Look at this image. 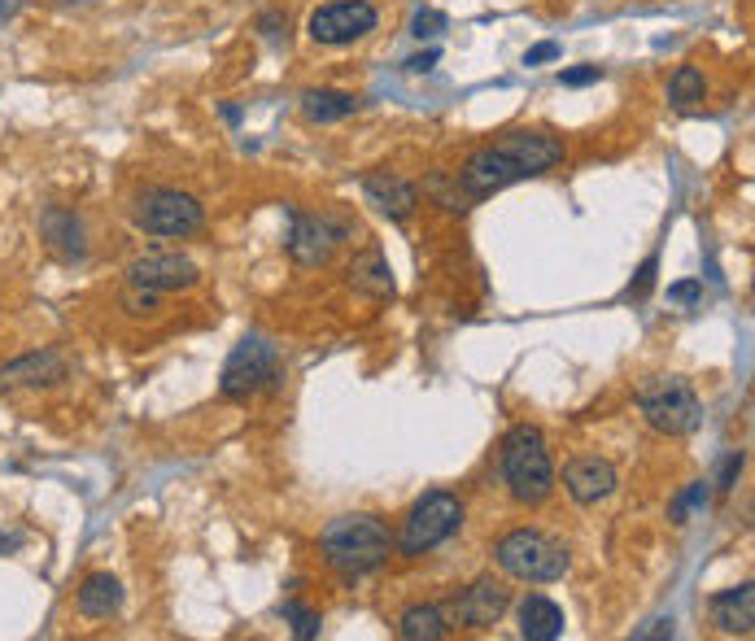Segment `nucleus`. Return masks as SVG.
<instances>
[{
	"label": "nucleus",
	"mask_w": 755,
	"mask_h": 641,
	"mask_svg": "<svg viewBox=\"0 0 755 641\" xmlns=\"http://www.w3.org/2000/svg\"><path fill=\"white\" fill-rule=\"evenodd\" d=\"M564 158V140L551 132H507L503 140L476 149L463 161V170H454V188L446 183V175H432L428 192L446 205V210H467V201H481L489 192H503L529 175L551 170Z\"/></svg>",
	"instance_id": "f257e3e1"
},
{
	"label": "nucleus",
	"mask_w": 755,
	"mask_h": 641,
	"mask_svg": "<svg viewBox=\"0 0 755 641\" xmlns=\"http://www.w3.org/2000/svg\"><path fill=\"white\" fill-rule=\"evenodd\" d=\"M319 550H324V563L333 572L368 576V572H376L380 563L388 559L393 537H388V528L380 524L376 515H341V519H333L324 528Z\"/></svg>",
	"instance_id": "f03ea898"
},
{
	"label": "nucleus",
	"mask_w": 755,
	"mask_h": 641,
	"mask_svg": "<svg viewBox=\"0 0 755 641\" xmlns=\"http://www.w3.org/2000/svg\"><path fill=\"white\" fill-rule=\"evenodd\" d=\"M503 481L520 506H542L555 493V463L542 428L520 424L503 437Z\"/></svg>",
	"instance_id": "7ed1b4c3"
},
{
	"label": "nucleus",
	"mask_w": 755,
	"mask_h": 641,
	"mask_svg": "<svg viewBox=\"0 0 755 641\" xmlns=\"http://www.w3.org/2000/svg\"><path fill=\"white\" fill-rule=\"evenodd\" d=\"M638 411L664 437H690L703 424V402L690 389V380H681V375H651L638 389Z\"/></svg>",
	"instance_id": "20e7f679"
},
{
	"label": "nucleus",
	"mask_w": 755,
	"mask_h": 641,
	"mask_svg": "<svg viewBox=\"0 0 755 641\" xmlns=\"http://www.w3.org/2000/svg\"><path fill=\"white\" fill-rule=\"evenodd\" d=\"M494 559L511 581H525V585H551L567 572V550L560 541H551L546 532H538V528L507 532L498 541Z\"/></svg>",
	"instance_id": "39448f33"
},
{
	"label": "nucleus",
	"mask_w": 755,
	"mask_h": 641,
	"mask_svg": "<svg viewBox=\"0 0 755 641\" xmlns=\"http://www.w3.org/2000/svg\"><path fill=\"white\" fill-rule=\"evenodd\" d=\"M459 524H463V502L454 493H446V488H432L410 506V515L402 524V537H397V550L406 559H419V554L437 550L441 541H450L459 532Z\"/></svg>",
	"instance_id": "423d86ee"
},
{
	"label": "nucleus",
	"mask_w": 755,
	"mask_h": 641,
	"mask_svg": "<svg viewBox=\"0 0 755 641\" xmlns=\"http://www.w3.org/2000/svg\"><path fill=\"white\" fill-rule=\"evenodd\" d=\"M136 227L145 236H167V240H184L192 232H201L205 223V205L180 192V188H145L136 196V210H132Z\"/></svg>",
	"instance_id": "0eeeda50"
},
{
	"label": "nucleus",
	"mask_w": 755,
	"mask_h": 641,
	"mask_svg": "<svg viewBox=\"0 0 755 641\" xmlns=\"http://www.w3.org/2000/svg\"><path fill=\"white\" fill-rule=\"evenodd\" d=\"M280 384V349L267 340V336H245L227 367H223V380H218V393L227 402H245L262 389H275Z\"/></svg>",
	"instance_id": "6e6552de"
},
{
	"label": "nucleus",
	"mask_w": 755,
	"mask_h": 641,
	"mask_svg": "<svg viewBox=\"0 0 755 641\" xmlns=\"http://www.w3.org/2000/svg\"><path fill=\"white\" fill-rule=\"evenodd\" d=\"M380 22L372 0H328L311 13V40L315 44H354L363 35H372Z\"/></svg>",
	"instance_id": "1a4fd4ad"
},
{
	"label": "nucleus",
	"mask_w": 755,
	"mask_h": 641,
	"mask_svg": "<svg viewBox=\"0 0 755 641\" xmlns=\"http://www.w3.org/2000/svg\"><path fill=\"white\" fill-rule=\"evenodd\" d=\"M293 218V232H289V254L293 262L302 267H324L341 240H350V227L333 214H302V210H289Z\"/></svg>",
	"instance_id": "9d476101"
},
{
	"label": "nucleus",
	"mask_w": 755,
	"mask_h": 641,
	"mask_svg": "<svg viewBox=\"0 0 755 641\" xmlns=\"http://www.w3.org/2000/svg\"><path fill=\"white\" fill-rule=\"evenodd\" d=\"M127 280L136 289H149V293H180V289H192L201 280V271L192 258L176 254V249H149L127 267Z\"/></svg>",
	"instance_id": "9b49d317"
},
{
	"label": "nucleus",
	"mask_w": 755,
	"mask_h": 641,
	"mask_svg": "<svg viewBox=\"0 0 755 641\" xmlns=\"http://www.w3.org/2000/svg\"><path fill=\"white\" fill-rule=\"evenodd\" d=\"M507 607H511V589H507L503 581H494V576H481V581H472V585L463 589V598L454 603V616H459L467 629H489V625L503 620Z\"/></svg>",
	"instance_id": "f8f14e48"
},
{
	"label": "nucleus",
	"mask_w": 755,
	"mask_h": 641,
	"mask_svg": "<svg viewBox=\"0 0 755 641\" xmlns=\"http://www.w3.org/2000/svg\"><path fill=\"white\" fill-rule=\"evenodd\" d=\"M564 488L572 502L594 506V502L616 493V468L607 459H598V454H581L564 468Z\"/></svg>",
	"instance_id": "ddd939ff"
},
{
	"label": "nucleus",
	"mask_w": 755,
	"mask_h": 641,
	"mask_svg": "<svg viewBox=\"0 0 755 641\" xmlns=\"http://www.w3.org/2000/svg\"><path fill=\"white\" fill-rule=\"evenodd\" d=\"M66 380V362L53 349L22 353L9 367H0V389H53Z\"/></svg>",
	"instance_id": "4468645a"
},
{
	"label": "nucleus",
	"mask_w": 755,
	"mask_h": 641,
	"mask_svg": "<svg viewBox=\"0 0 755 641\" xmlns=\"http://www.w3.org/2000/svg\"><path fill=\"white\" fill-rule=\"evenodd\" d=\"M363 196H368V205H376L380 214H388V218H410V210L419 201L415 183H406V179H397L388 170H376V175L363 179Z\"/></svg>",
	"instance_id": "2eb2a0df"
},
{
	"label": "nucleus",
	"mask_w": 755,
	"mask_h": 641,
	"mask_svg": "<svg viewBox=\"0 0 755 641\" xmlns=\"http://www.w3.org/2000/svg\"><path fill=\"white\" fill-rule=\"evenodd\" d=\"M712 625L725 633V638H752L755 629V589L752 585H739V589H725L712 598Z\"/></svg>",
	"instance_id": "dca6fc26"
},
{
	"label": "nucleus",
	"mask_w": 755,
	"mask_h": 641,
	"mask_svg": "<svg viewBox=\"0 0 755 641\" xmlns=\"http://www.w3.org/2000/svg\"><path fill=\"white\" fill-rule=\"evenodd\" d=\"M75 607H79L83 620H110V616H119L123 611V585H119V576H110V572L88 576L79 585V594H75Z\"/></svg>",
	"instance_id": "f3484780"
},
{
	"label": "nucleus",
	"mask_w": 755,
	"mask_h": 641,
	"mask_svg": "<svg viewBox=\"0 0 755 641\" xmlns=\"http://www.w3.org/2000/svg\"><path fill=\"white\" fill-rule=\"evenodd\" d=\"M350 289L363 293V297H376V302L393 297V271H388V258L380 249L354 254V262H350Z\"/></svg>",
	"instance_id": "a211bd4d"
},
{
	"label": "nucleus",
	"mask_w": 755,
	"mask_h": 641,
	"mask_svg": "<svg viewBox=\"0 0 755 641\" xmlns=\"http://www.w3.org/2000/svg\"><path fill=\"white\" fill-rule=\"evenodd\" d=\"M560 633H564V611H560V603H551V598H542V594H529V598L520 603V638L555 641Z\"/></svg>",
	"instance_id": "6ab92c4d"
},
{
	"label": "nucleus",
	"mask_w": 755,
	"mask_h": 641,
	"mask_svg": "<svg viewBox=\"0 0 755 641\" xmlns=\"http://www.w3.org/2000/svg\"><path fill=\"white\" fill-rule=\"evenodd\" d=\"M359 97L354 92H337V88H319V92H306L302 97V114L311 123H341L350 114H359Z\"/></svg>",
	"instance_id": "aec40b11"
},
{
	"label": "nucleus",
	"mask_w": 755,
	"mask_h": 641,
	"mask_svg": "<svg viewBox=\"0 0 755 641\" xmlns=\"http://www.w3.org/2000/svg\"><path fill=\"white\" fill-rule=\"evenodd\" d=\"M397 633L406 641H441L450 633V620L437 603H419V607H406L402 620H397Z\"/></svg>",
	"instance_id": "412c9836"
},
{
	"label": "nucleus",
	"mask_w": 755,
	"mask_h": 641,
	"mask_svg": "<svg viewBox=\"0 0 755 641\" xmlns=\"http://www.w3.org/2000/svg\"><path fill=\"white\" fill-rule=\"evenodd\" d=\"M44 236L53 249H61L66 258H79L83 254V223L70 214V210H48L44 214Z\"/></svg>",
	"instance_id": "4be33fe9"
},
{
	"label": "nucleus",
	"mask_w": 755,
	"mask_h": 641,
	"mask_svg": "<svg viewBox=\"0 0 755 641\" xmlns=\"http://www.w3.org/2000/svg\"><path fill=\"white\" fill-rule=\"evenodd\" d=\"M703 97H708L703 70H699V66H677L673 79H668V101H673L677 110H695Z\"/></svg>",
	"instance_id": "5701e85b"
},
{
	"label": "nucleus",
	"mask_w": 755,
	"mask_h": 641,
	"mask_svg": "<svg viewBox=\"0 0 755 641\" xmlns=\"http://www.w3.org/2000/svg\"><path fill=\"white\" fill-rule=\"evenodd\" d=\"M280 616H284V625H293V638L297 641L319 638V611H315V607H306V603L289 598V603L280 607Z\"/></svg>",
	"instance_id": "b1692460"
},
{
	"label": "nucleus",
	"mask_w": 755,
	"mask_h": 641,
	"mask_svg": "<svg viewBox=\"0 0 755 641\" xmlns=\"http://www.w3.org/2000/svg\"><path fill=\"white\" fill-rule=\"evenodd\" d=\"M655 275H660V258H646L642 267H638V275H633V284H629V302H642L651 289H655Z\"/></svg>",
	"instance_id": "393cba45"
},
{
	"label": "nucleus",
	"mask_w": 755,
	"mask_h": 641,
	"mask_svg": "<svg viewBox=\"0 0 755 641\" xmlns=\"http://www.w3.org/2000/svg\"><path fill=\"white\" fill-rule=\"evenodd\" d=\"M695 506H708V484L699 481V484H690L677 502H673V524H686V515L695 510Z\"/></svg>",
	"instance_id": "a878e982"
},
{
	"label": "nucleus",
	"mask_w": 755,
	"mask_h": 641,
	"mask_svg": "<svg viewBox=\"0 0 755 641\" xmlns=\"http://www.w3.org/2000/svg\"><path fill=\"white\" fill-rule=\"evenodd\" d=\"M123 302H127V311H132V315H154V311H158V293L136 289V284H132V293H127Z\"/></svg>",
	"instance_id": "bb28decb"
},
{
	"label": "nucleus",
	"mask_w": 755,
	"mask_h": 641,
	"mask_svg": "<svg viewBox=\"0 0 755 641\" xmlns=\"http://www.w3.org/2000/svg\"><path fill=\"white\" fill-rule=\"evenodd\" d=\"M699 297H703V284L699 280H681V284L668 289V302H677V306H695Z\"/></svg>",
	"instance_id": "cd10ccee"
},
{
	"label": "nucleus",
	"mask_w": 755,
	"mask_h": 641,
	"mask_svg": "<svg viewBox=\"0 0 755 641\" xmlns=\"http://www.w3.org/2000/svg\"><path fill=\"white\" fill-rule=\"evenodd\" d=\"M598 79H602V66H576V70L560 75L564 88H585V83H598Z\"/></svg>",
	"instance_id": "c85d7f7f"
},
{
	"label": "nucleus",
	"mask_w": 755,
	"mask_h": 641,
	"mask_svg": "<svg viewBox=\"0 0 755 641\" xmlns=\"http://www.w3.org/2000/svg\"><path fill=\"white\" fill-rule=\"evenodd\" d=\"M739 476H743V454H730V459L721 463V476H717V488H721V493H730Z\"/></svg>",
	"instance_id": "c756f323"
},
{
	"label": "nucleus",
	"mask_w": 755,
	"mask_h": 641,
	"mask_svg": "<svg viewBox=\"0 0 755 641\" xmlns=\"http://www.w3.org/2000/svg\"><path fill=\"white\" fill-rule=\"evenodd\" d=\"M555 57H560V44L546 40V44H533V48L525 53V66H542V61H555Z\"/></svg>",
	"instance_id": "7c9ffc66"
},
{
	"label": "nucleus",
	"mask_w": 755,
	"mask_h": 641,
	"mask_svg": "<svg viewBox=\"0 0 755 641\" xmlns=\"http://www.w3.org/2000/svg\"><path fill=\"white\" fill-rule=\"evenodd\" d=\"M437 26H446V18H441V13H432V9L415 13V35H419V40H424V35H437Z\"/></svg>",
	"instance_id": "2f4dec72"
},
{
	"label": "nucleus",
	"mask_w": 755,
	"mask_h": 641,
	"mask_svg": "<svg viewBox=\"0 0 755 641\" xmlns=\"http://www.w3.org/2000/svg\"><path fill=\"white\" fill-rule=\"evenodd\" d=\"M437 57H441L437 48H428V53H415V57L406 61V70H410V75H424V70H432V66H437Z\"/></svg>",
	"instance_id": "473e14b6"
},
{
	"label": "nucleus",
	"mask_w": 755,
	"mask_h": 641,
	"mask_svg": "<svg viewBox=\"0 0 755 641\" xmlns=\"http://www.w3.org/2000/svg\"><path fill=\"white\" fill-rule=\"evenodd\" d=\"M638 641H646V638H673V620H651L646 629H638L633 633Z\"/></svg>",
	"instance_id": "72a5a7b5"
},
{
	"label": "nucleus",
	"mask_w": 755,
	"mask_h": 641,
	"mask_svg": "<svg viewBox=\"0 0 755 641\" xmlns=\"http://www.w3.org/2000/svg\"><path fill=\"white\" fill-rule=\"evenodd\" d=\"M258 26H262V35H271V40L280 35V18H275V13H262V22H258Z\"/></svg>",
	"instance_id": "f704fd0d"
},
{
	"label": "nucleus",
	"mask_w": 755,
	"mask_h": 641,
	"mask_svg": "<svg viewBox=\"0 0 755 641\" xmlns=\"http://www.w3.org/2000/svg\"><path fill=\"white\" fill-rule=\"evenodd\" d=\"M13 13H18V4H13V0H0V26H4Z\"/></svg>",
	"instance_id": "c9c22d12"
}]
</instances>
